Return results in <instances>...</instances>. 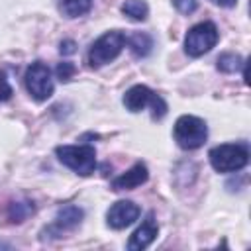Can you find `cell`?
<instances>
[{
  "mask_svg": "<svg viewBox=\"0 0 251 251\" xmlns=\"http://www.w3.org/2000/svg\"><path fill=\"white\" fill-rule=\"evenodd\" d=\"M210 165L218 173H235L243 169L249 161V149L243 143H224L216 145L208 153Z\"/></svg>",
  "mask_w": 251,
  "mask_h": 251,
  "instance_id": "6da1fadb",
  "label": "cell"
},
{
  "mask_svg": "<svg viewBox=\"0 0 251 251\" xmlns=\"http://www.w3.org/2000/svg\"><path fill=\"white\" fill-rule=\"evenodd\" d=\"M124 45H126V35H124L122 31H118V29L106 31L104 35H100V37L90 45L88 55H86L88 65H90L92 69H98V67L110 63V61H114V59L122 53Z\"/></svg>",
  "mask_w": 251,
  "mask_h": 251,
  "instance_id": "7a4b0ae2",
  "label": "cell"
},
{
  "mask_svg": "<svg viewBox=\"0 0 251 251\" xmlns=\"http://www.w3.org/2000/svg\"><path fill=\"white\" fill-rule=\"evenodd\" d=\"M124 106L129 110V112H141L143 108H151V116L153 120H161L165 114H167V104L165 100L155 94L149 86L145 84H135L131 86L129 90H126L124 94Z\"/></svg>",
  "mask_w": 251,
  "mask_h": 251,
  "instance_id": "3957f363",
  "label": "cell"
},
{
  "mask_svg": "<svg viewBox=\"0 0 251 251\" xmlns=\"http://www.w3.org/2000/svg\"><path fill=\"white\" fill-rule=\"evenodd\" d=\"M57 157L76 175L88 176L96 169V151L92 145H61L57 147Z\"/></svg>",
  "mask_w": 251,
  "mask_h": 251,
  "instance_id": "277c9868",
  "label": "cell"
},
{
  "mask_svg": "<svg viewBox=\"0 0 251 251\" xmlns=\"http://www.w3.org/2000/svg\"><path fill=\"white\" fill-rule=\"evenodd\" d=\"M173 135H175V141L178 143V147L198 149L200 145H204V141L208 137V127H206L204 120L186 114V116H180L175 122Z\"/></svg>",
  "mask_w": 251,
  "mask_h": 251,
  "instance_id": "5b68a950",
  "label": "cell"
},
{
  "mask_svg": "<svg viewBox=\"0 0 251 251\" xmlns=\"http://www.w3.org/2000/svg\"><path fill=\"white\" fill-rule=\"evenodd\" d=\"M218 27L212 22H200L188 29L184 37V51L190 57H200L218 43Z\"/></svg>",
  "mask_w": 251,
  "mask_h": 251,
  "instance_id": "8992f818",
  "label": "cell"
},
{
  "mask_svg": "<svg viewBox=\"0 0 251 251\" xmlns=\"http://www.w3.org/2000/svg\"><path fill=\"white\" fill-rule=\"evenodd\" d=\"M25 88L35 100H47L53 94V78L51 71L45 63L35 61L25 71Z\"/></svg>",
  "mask_w": 251,
  "mask_h": 251,
  "instance_id": "52a82bcc",
  "label": "cell"
},
{
  "mask_svg": "<svg viewBox=\"0 0 251 251\" xmlns=\"http://www.w3.org/2000/svg\"><path fill=\"white\" fill-rule=\"evenodd\" d=\"M139 212H141L139 206L133 204L131 200H118L106 212V224L112 229H124L139 218Z\"/></svg>",
  "mask_w": 251,
  "mask_h": 251,
  "instance_id": "ba28073f",
  "label": "cell"
},
{
  "mask_svg": "<svg viewBox=\"0 0 251 251\" xmlns=\"http://www.w3.org/2000/svg\"><path fill=\"white\" fill-rule=\"evenodd\" d=\"M157 231H159V227H157V222H155L153 214H147V218L143 220V224L131 233V237H129V241H127V247H129L131 251H141V249H145L147 245L153 243V239L157 237Z\"/></svg>",
  "mask_w": 251,
  "mask_h": 251,
  "instance_id": "9c48e42d",
  "label": "cell"
},
{
  "mask_svg": "<svg viewBox=\"0 0 251 251\" xmlns=\"http://www.w3.org/2000/svg\"><path fill=\"white\" fill-rule=\"evenodd\" d=\"M147 178H149L147 167L143 163H135L129 171H126L124 175H120L112 180V188L114 190H133L139 184H143Z\"/></svg>",
  "mask_w": 251,
  "mask_h": 251,
  "instance_id": "30bf717a",
  "label": "cell"
},
{
  "mask_svg": "<svg viewBox=\"0 0 251 251\" xmlns=\"http://www.w3.org/2000/svg\"><path fill=\"white\" fill-rule=\"evenodd\" d=\"M82 216H84V212H82L78 206L67 204V206L59 208V212H57V216H55V222H53V229H55V233L69 231V229L76 227V226L82 222Z\"/></svg>",
  "mask_w": 251,
  "mask_h": 251,
  "instance_id": "8fae6325",
  "label": "cell"
},
{
  "mask_svg": "<svg viewBox=\"0 0 251 251\" xmlns=\"http://www.w3.org/2000/svg\"><path fill=\"white\" fill-rule=\"evenodd\" d=\"M126 45L129 47V51L135 57H147L153 49V39H151V35H147L143 31H135L129 37H126Z\"/></svg>",
  "mask_w": 251,
  "mask_h": 251,
  "instance_id": "7c38bea8",
  "label": "cell"
},
{
  "mask_svg": "<svg viewBox=\"0 0 251 251\" xmlns=\"http://www.w3.org/2000/svg\"><path fill=\"white\" fill-rule=\"evenodd\" d=\"M122 14L133 22H143L149 14V6L145 0H126L122 4Z\"/></svg>",
  "mask_w": 251,
  "mask_h": 251,
  "instance_id": "4fadbf2b",
  "label": "cell"
},
{
  "mask_svg": "<svg viewBox=\"0 0 251 251\" xmlns=\"http://www.w3.org/2000/svg\"><path fill=\"white\" fill-rule=\"evenodd\" d=\"M59 8L67 18H80L90 12L92 0H61Z\"/></svg>",
  "mask_w": 251,
  "mask_h": 251,
  "instance_id": "5bb4252c",
  "label": "cell"
},
{
  "mask_svg": "<svg viewBox=\"0 0 251 251\" xmlns=\"http://www.w3.org/2000/svg\"><path fill=\"white\" fill-rule=\"evenodd\" d=\"M243 59L235 53H224L218 57V69L222 73H237L239 69H243Z\"/></svg>",
  "mask_w": 251,
  "mask_h": 251,
  "instance_id": "9a60e30c",
  "label": "cell"
},
{
  "mask_svg": "<svg viewBox=\"0 0 251 251\" xmlns=\"http://www.w3.org/2000/svg\"><path fill=\"white\" fill-rule=\"evenodd\" d=\"M29 214H33V204H31V202H12V204H10V210H8L10 222L20 224V222H24Z\"/></svg>",
  "mask_w": 251,
  "mask_h": 251,
  "instance_id": "2e32d148",
  "label": "cell"
},
{
  "mask_svg": "<svg viewBox=\"0 0 251 251\" xmlns=\"http://www.w3.org/2000/svg\"><path fill=\"white\" fill-rule=\"evenodd\" d=\"M73 75H75V65H73V63L65 61V63H59V65H57V78H59L61 82L71 80Z\"/></svg>",
  "mask_w": 251,
  "mask_h": 251,
  "instance_id": "e0dca14e",
  "label": "cell"
},
{
  "mask_svg": "<svg viewBox=\"0 0 251 251\" xmlns=\"http://www.w3.org/2000/svg\"><path fill=\"white\" fill-rule=\"evenodd\" d=\"M173 4L180 14H192L198 6V0H173Z\"/></svg>",
  "mask_w": 251,
  "mask_h": 251,
  "instance_id": "ac0fdd59",
  "label": "cell"
},
{
  "mask_svg": "<svg viewBox=\"0 0 251 251\" xmlns=\"http://www.w3.org/2000/svg\"><path fill=\"white\" fill-rule=\"evenodd\" d=\"M10 96H12V86H10L8 78H6V75L0 71V102L8 100Z\"/></svg>",
  "mask_w": 251,
  "mask_h": 251,
  "instance_id": "d6986e66",
  "label": "cell"
},
{
  "mask_svg": "<svg viewBox=\"0 0 251 251\" xmlns=\"http://www.w3.org/2000/svg\"><path fill=\"white\" fill-rule=\"evenodd\" d=\"M61 53H65V55L75 53V41H71V39L63 41V43H61Z\"/></svg>",
  "mask_w": 251,
  "mask_h": 251,
  "instance_id": "ffe728a7",
  "label": "cell"
},
{
  "mask_svg": "<svg viewBox=\"0 0 251 251\" xmlns=\"http://www.w3.org/2000/svg\"><path fill=\"white\" fill-rule=\"evenodd\" d=\"M216 6H222V8H231V6H235V2L237 0H212Z\"/></svg>",
  "mask_w": 251,
  "mask_h": 251,
  "instance_id": "44dd1931",
  "label": "cell"
}]
</instances>
